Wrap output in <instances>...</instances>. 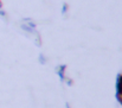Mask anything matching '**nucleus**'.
Masks as SVG:
<instances>
[{
    "label": "nucleus",
    "instance_id": "f257e3e1",
    "mask_svg": "<svg viewBox=\"0 0 122 108\" xmlns=\"http://www.w3.org/2000/svg\"><path fill=\"white\" fill-rule=\"evenodd\" d=\"M116 89H117V95H122V74H120V75L117 76Z\"/></svg>",
    "mask_w": 122,
    "mask_h": 108
},
{
    "label": "nucleus",
    "instance_id": "f03ea898",
    "mask_svg": "<svg viewBox=\"0 0 122 108\" xmlns=\"http://www.w3.org/2000/svg\"><path fill=\"white\" fill-rule=\"evenodd\" d=\"M117 101L120 102V105H122V95H117Z\"/></svg>",
    "mask_w": 122,
    "mask_h": 108
}]
</instances>
